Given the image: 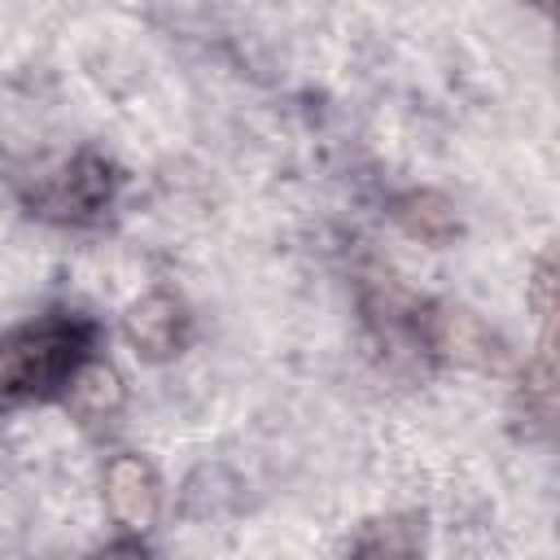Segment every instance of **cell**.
Listing matches in <instances>:
<instances>
[{"label":"cell","instance_id":"3","mask_svg":"<svg viewBox=\"0 0 560 560\" xmlns=\"http://www.w3.org/2000/svg\"><path fill=\"white\" fill-rule=\"evenodd\" d=\"M122 328H127V341L144 359L158 363V359H171V354L184 350V341H188V311L171 293H144L140 302L127 306Z\"/></svg>","mask_w":560,"mask_h":560},{"label":"cell","instance_id":"5","mask_svg":"<svg viewBox=\"0 0 560 560\" xmlns=\"http://www.w3.org/2000/svg\"><path fill=\"white\" fill-rule=\"evenodd\" d=\"M66 398H70V407H74L88 424L114 420L118 407H122V381H118V372H114L109 363L83 359V363L74 368V376L66 381Z\"/></svg>","mask_w":560,"mask_h":560},{"label":"cell","instance_id":"7","mask_svg":"<svg viewBox=\"0 0 560 560\" xmlns=\"http://www.w3.org/2000/svg\"><path fill=\"white\" fill-rule=\"evenodd\" d=\"M525 4H534V9H551V0H525Z\"/></svg>","mask_w":560,"mask_h":560},{"label":"cell","instance_id":"2","mask_svg":"<svg viewBox=\"0 0 560 560\" xmlns=\"http://www.w3.org/2000/svg\"><path fill=\"white\" fill-rule=\"evenodd\" d=\"M105 508H109L114 525H122L131 534L153 529L158 508H162V486H158V472L149 468V459L122 451L105 464Z\"/></svg>","mask_w":560,"mask_h":560},{"label":"cell","instance_id":"6","mask_svg":"<svg viewBox=\"0 0 560 560\" xmlns=\"http://www.w3.org/2000/svg\"><path fill=\"white\" fill-rule=\"evenodd\" d=\"M394 214H398V223H402L411 236L433 241V245L455 232V210H451V201L438 197V192H411V197L398 201Z\"/></svg>","mask_w":560,"mask_h":560},{"label":"cell","instance_id":"4","mask_svg":"<svg viewBox=\"0 0 560 560\" xmlns=\"http://www.w3.org/2000/svg\"><path fill=\"white\" fill-rule=\"evenodd\" d=\"M105 201H109V171H105V162H96V158L70 162L61 175H52V179L35 192V206H39L44 214H57V219L96 214Z\"/></svg>","mask_w":560,"mask_h":560},{"label":"cell","instance_id":"1","mask_svg":"<svg viewBox=\"0 0 560 560\" xmlns=\"http://www.w3.org/2000/svg\"><path fill=\"white\" fill-rule=\"evenodd\" d=\"M88 346L92 328L79 319H39L0 337V407L66 389L74 368L88 359Z\"/></svg>","mask_w":560,"mask_h":560}]
</instances>
